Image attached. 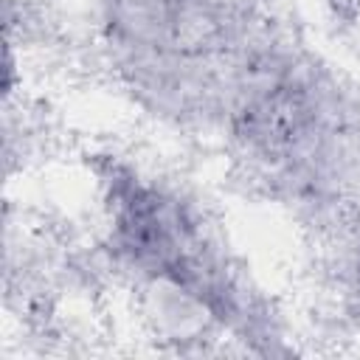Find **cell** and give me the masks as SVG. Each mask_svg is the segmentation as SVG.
Here are the masks:
<instances>
[{"label":"cell","instance_id":"277c9868","mask_svg":"<svg viewBox=\"0 0 360 360\" xmlns=\"http://www.w3.org/2000/svg\"><path fill=\"white\" fill-rule=\"evenodd\" d=\"M309 245L318 315L332 338L360 349V211Z\"/></svg>","mask_w":360,"mask_h":360},{"label":"cell","instance_id":"5b68a950","mask_svg":"<svg viewBox=\"0 0 360 360\" xmlns=\"http://www.w3.org/2000/svg\"><path fill=\"white\" fill-rule=\"evenodd\" d=\"M326 14L340 28H354L360 22V0H321Z\"/></svg>","mask_w":360,"mask_h":360},{"label":"cell","instance_id":"7a4b0ae2","mask_svg":"<svg viewBox=\"0 0 360 360\" xmlns=\"http://www.w3.org/2000/svg\"><path fill=\"white\" fill-rule=\"evenodd\" d=\"M208 143L309 242L360 211V87L287 17L242 62Z\"/></svg>","mask_w":360,"mask_h":360},{"label":"cell","instance_id":"6da1fadb","mask_svg":"<svg viewBox=\"0 0 360 360\" xmlns=\"http://www.w3.org/2000/svg\"><path fill=\"white\" fill-rule=\"evenodd\" d=\"M96 248L135 298L152 338L180 354L295 352L292 323L194 180L129 149L84 158Z\"/></svg>","mask_w":360,"mask_h":360},{"label":"cell","instance_id":"8992f818","mask_svg":"<svg viewBox=\"0 0 360 360\" xmlns=\"http://www.w3.org/2000/svg\"><path fill=\"white\" fill-rule=\"evenodd\" d=\"M259 3H267V6H281V0H259Z\"/></svg>","mask_w":360,"mask_h":360},{"label":"cell","instance_id":"3957f363","mask_svg":"<svg viewBox=\"0 0 360 360\" xmlns=\"http://www.w3.org/2000/svg\"><path fill=\"white\" fill-rule=\"evenodd\" d=\"M281 20L259 0H87L90 51L112 90L191 141H211L242 62Z\"/></svg>","mask_w":360,"mask_h":360}]
</instances>
